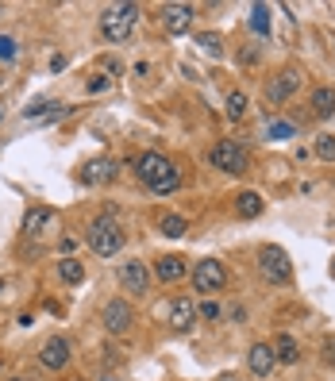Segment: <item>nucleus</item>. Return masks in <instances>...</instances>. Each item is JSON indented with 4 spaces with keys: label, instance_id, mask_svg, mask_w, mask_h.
I'll return each mask as SVG.
<instances>
[{
    "label": "nucleus",
    "instance_id": "nucleus-21",
    "mask_svg": "<svg viewBox=\"0 0 335 381\" xmlns=\"http://www.w3.org/2000/svg\"><path fill=\"white\" fill-rule=\"evenodd\" d=\"M58 277L66 285H81V281H85V266H81L78 258H62V262H58Z\"/></svg>",
    "mask_w": 335,
    "mask_h": 381
},
{
    "label": "nucleus",
    "instance_id": "nucleus-16",
    "mask_svg": "<svg viewBox=\"0 0 335 381\" xmlns=\"http://www.w3.org/2000/svg\"><path fill=\"white\" fill-rule=\"evenodd\" d=\"M308 108H312V116H316V119L335 116V89H332V85H316V89H312V97H308Z\"/></svg>",
    "mask_w": 335,
    "mask_h": 381
},
{
    "label": "nucleus",
    "instance_id": "nucleus-11",
    "mask_svg": "<svg viewBox=\"0 0 335 381\" xmlns=\"http://www.w3.org/2000/svg\"><path fill=\"white\" fill-rule=\"evenodd\" d=\"M166 323L174 332H189V327L197 323V304L189 301V297H174L166 308Z\"/></svg>",
    "mask_w": 335,
    "mask_h": 381
},
{
    "label": "nucleus",
    "instance_id": "nucleus-23",
    "mask_svg": "<svg viewBox=\"0 0 335 381\" xmlns=\"http://www.w3.org/2000/svg\"><path fill=\"white\" fill-rule=\"evenodd\" d=\"M246 108H251V104H246V93L231 89V93H227V119H235V124H239V119L246 116Z\"/></svg>",
    "mask_w": 335,
    "mask_h": 381
},
{
    "label": "nucleus",
    "instance_id": "nucleus-19",
    "mask_svg": "<svg viewBox=\"0 0 335 381\" xmlns=\"http://www.w3.org/2000/svg\"><path fill=\"white\" fill-rule=\"evenodd\" d=\"M154 277L158 281H178V277H185V258L181 254H166V258H158L154 262Z\"/></svg>",
    "mask_w": 335,
    "mask_h": 381
},
{
    "label": "nucleus",
    "instance_id": "nucleus-13",
    "mask_svg": "<svg viewBox=\"0 0 335 381\" xmlns=\"http://www.w3.org/2000/svg\"><path fill=\"white\" fill-rule=\"evenodd\" d=\"M193 16H197L193 4H166V8H162V27H166L170 35H185Z\"/></svg>",
    "mask_w": 335,
    "mask_h": 381
},
{
    "label": "nucleus",
    "instance_id": "nucleus-2",
    "mask_svg": "<svg viewBox=\"0 0 335 381\" xmlns=\"http://www.w3.org/2000/svg\"><path fill=\"white\" fill-rule=\"evenodd\" d=\"M85 243H89V251L97 254V258H112V254L124 251V224H119L112 212L97 216L89 224V235H85Z\"/></svg>",
    "mask_w": 335,
    "mask_h": 381
},
{
    "label": "nucleus",
    "instance_id": "nucleus-28",
    "mask_svg": "<svg viewBox=\"0 0 335 381\" xmlns=\"http://www.w3.org/2000/svg\"><path fill=\"white\" fill-rule=\"evenodd\" d=\"M197 316H205V320H212V323H216L220 316H224V308H220V301H212V297H208V301L197 308Z\"/></svg>",
    "mask_w": 335,
    "mask_h": 381
},
{
    "label": "nucleus",
    "instance_id": "nucleus-4",
    "mask_svg": "<svg viewBox=\"0 0 335 381\" xmlns=\"http://www.w3.org/2000/svg\"><path fill=\"white\" fill-rule=\"evenodd\" d=\"M258 274L266 277L270 285H289L293 281V262H289V251L277 243H266L258 251Z\"/></svg>",
    "mask_w": 335,
    "mask_h": 381
},
{
    "label": "nucleus",
    "instance_id": "nucleus-20",
    "mask_svg": "<svg viewBox=\"0 0 335 381\" xmlns=\"http://www.w3.org/2000/svg\"><path fill=\"white\" fill-rule=\"evenodd\" d=\"M262 208H266V205H262V196H258L255 189H246V193L235 196V212L243 216V220H255V216H262Z\"/></svg>",
    "mask_w": 335,
    "mask_h": 381
},
{
    "label": "nucleus",
    "instance_id": "nucleus-18",
    "mask_svg": "<svg viewBox=\"0 0 335 381\" xmlns=\"http://www.w3.org/2000/svg\"><path fill=\"white\" fill-rule=\"evenodd\" d=\"M270 347H274V358L281 362V366H297V362H301V343L293 339V335H277L274 343H270Z\"/></svg>",
    "mask_w": 335,
    "mask_h": 381
},
{
    "label": "nucleus",
    "instance_id": "nucleus-30",
    "mask_svg": "<svg viewBox=\"0 0 335 381\" xmlns=\"http://www.w3.org/2000/svg\"><path fill=\"white\" fill-rule=\"evenodd\" d=\"M108 85H112V81H108V78H100V73H97V78H89V81H85V89H89V93H104Z\"/></svg>",
    "mask_w": 335,
    "mask_h": 381
},
{
    "label": "nucleus",
    "instance_id": "nucleus-33",
    "mask_svg": "<svg viewBox=\"0 0 335 381\" xmlns=\"http://www.w3.org/2000/svg\"><path fill=\"white\" fill-rule=\"evenodd\" d=\"M332 277H335V262H332Z\"/></svg>",
    "mask_w": 335,
    "mask_h": 381
},
{
    "label": "nucleus",
    "instance_id": "nucleus-1",
    "mask_svg": "<svg viewBox=\"0 0 335 381\" xmlns=\"http://www.w3.org/2000/svg\"><path fill=\"white\" fill-rule=\"evenodd\" d=\"M135 174H139V181H143L154 196H166V193H178V189H181V170L174 166L162 150H147V154H139L135 158Z\"/></svg>",
    "mask_w": 335,
    "mask_h": 381
},
{
    "label": "nucleus",
    "instance_id": "nucleus-25",
    "mask_svg": "<svg viewBox=\"0 0 335 381\" xmlns=\"http://www.w3.org/2000/svg\"><path fill=\"white\" fill-rule=\"evenodd\" d=\"M197 47L205 50V54H212V58H220V54H224V43H220V35H212V31H200Z\"/></svg>",
    "mask_w": 335,
    "mask_h": 381
},
{
    "label": "nucleus",
    "instance_id": "nucleus-15",
    "mask_svg": "<svg viewBox=\"0 0 335 381\" xmlns=\"http://www.w3.org/2000/svg\"><path fill=\"white\" fill-rule=\"evenodd\" d=\"M66 112H69V104H62V100H39V104L23 108V119L27 124H50V119L66 116Z\"/></svg>",
    "mask_w": 335,
    "mask_h": 381
},
{
    "label": "nucleus",
    "instance_id": "nucleus-12",
    "mask_svg": "<svg viewBox=\"0 0 335 381\" xmlns=\"http://www.w3.org/2000/svg\"><path fill=\"white\" fill-rule=\"evenodd\" d=\"M116 177H119L116 158H97V162H89V166L81 170V181H85V185H112Z\"/></svg>",
    "mask_w": 335,
    "mask_h": 381
},
{
    "label": "nucleus",
    "instance_id": "nucleus-27",
    "mask_svg": "<svg viewBox=\"0 0 335 381\" xmlns=\"http://www.w3.org/2000/svg\"><path fill=\"white\" fill-rule=\"evenodd\" d=\"M316 154L324 158V162H335V135H320V139H316Z\"/></svg>",
    "mask_w": 335,
    "mask_h": 381
},
{
    "label": "nucleus",
    "instance_id": "nucleus-29",
    "mask_svg": "<svg viewBox=\"0 0 335 381\" xmlns=\"http://www.w3.org/2000/svg\"><path fill=\"white\" fill-rule=\"evenodd\" d=\"M320 354H324V366H332V370H335V335H324V343H320Z\"/></svg>",
    "mask_w": 335,
    "mask_h": 381
},
{
    "label": "nucleus",
    "instance_id": "nucleus-24",
    "mask_svg": "<svg viewBox=\"0 0 335 381\" xmlns=\"http://www.w3.org/2000/svg\"><path fill=\"white\" fill-rule=\"evenodd\" d=\"M251 27L258 35H270V8L266 4H251Z\"/></svg>",
    "mask_w": 335,
    "mask_h": 381
},
{
    "label": "nucleus",
    "instance_id": "nucleus-6",
    "mask_svg": "<svg viewBox=\"0 0 335 381\" xmlns=\"http://www.w3.org/2000/svg\"><path fill=\"white\" fill-rule=\"evenodd\" d=\"M224 285H227L224 262H220V258H200L197 270H193V289H197V293H205V297H216Z\"/></svg>",
    "mask_w": 335,
    "mask_h": 381
},
{
    "label": "nucleus",
    "instance_id": "nucleus-31",
    "mask_svg": "<svg viewBox=\"0 0 335 381\" xmlns=\"http://www.w3.org/2000/svg\"><path fill=\"white\" fill-rule=\"evenodd\" d=\"M270 135H281V139H286V135H293V127H289V124H270Z\"/></svg>",
    "mask_w": 335,
    "mask_h": 381
},
{
    "label": "nucleus",
    "instance_id": "nucleus-36",
    "mask_svg": "<svg viewBox=\"0 0 335 381\" xmlns=\"http://www.w3.org/2000/svg\"><path fill=\"white\" fill-rule=\"evenodd\" d=\"M0 81H4V78H0Z\"/></svg>",
    "mask_w": 335,
    "mask_h": 381
},
{
    "label": "nucleus",
    "instance_id": "nucleus-34",
    "mask_svg": "<svg viewBox=\"0 0 335 381\" xmlns=\"http://www.w3.org/2000/svg\"><path fill=\"white\" fill-rule=\"evenodd\" d=\"M0 119H4V108H0Z\"/></svg>",
    "mask_w": 335,
    "mask_h": 381
},
{
    "label": "nucleus",
    "instance_id": "nucleus-14",
    "mask_svg": "<svg viewBox=\"0 0 335 381\" xmlns=\"http://www.w3.org/2000/svg\"><path fill=\"white\" fill-rule=\"evenodd\" d=\"M246 366H251V373H255V378H270V373H274V366H277L274 347H270V343H255V347L246 351Z\"/></svg>",
    "mask_w": 335,
    "mask_h": 381
},
{
    "label": "nucleus",
    "instance_id": "nucleus-9",
    "mask_svg": "<svg viewBox=\"0 0 335 381\" xmlns=\"http://www.w3.org/2000/svg\"><path fill=\"white\" fill-rule=\"evenodd\" d=\"M119 285H124V293L143 297V293L150 289V270H147V262H139V258H128V262L119 266Z\"/></svg>",
    "mask_w": 335,
    "mask_h": 381
},
{
    "label": "nucleus",
    "instance_id": "nucleus-10",
    "mask_svg": "<svg viewBox=\"0 0 335 381\" xmlns=\"http://www.w3.org/2000/svg\"><path fill=\"white\" fill-rule=\"evenodd\" d=\"M297 89H301V69H297V66H286V69H281V73H277V78L266 85V100H270V104H286Z\"/></svg>",
    "mask_w": 335,
    "mask_h": 381
},
{
    "label": "nucleus",
    "instance_id": "nucleus-3",
    "mask_svg": "<svg viewBox=\"0 0 335 381\" xmlns=\"http://www.w3.org/2000/svg\"><path fill=\"white\" fill-rule=\"evenodd\" d=\"M135 23H139V4H112L100 16V35L108 43H124V39H131Z\"/></svg>",
    "mask_w": 335,
    "mask_h": 381
},
{
    "label": "nucleus",
    "instance_id": "nucleus-35",
    "mask_svg": "<svg viewBox=\"0 0 335 381\" xmlns=\"http://www.w3.org/2000/svg\"><path fill=\"white\" fill-rule=\"evenodd\" d=\"M0 293H4V281H0Z\"/></svg>",
    "mask_w": 335,
    "mask_h": 381
},
{
    "label": "nucleus",
    "instance_id": "nucleus-7",
    "mask_svg": "<svg viewBox=\"0 0 335 381\" xmlns=\"http://www.w3.org/2000/svg\"><path fill=\"white\" fill-rule=\"evenodd\" d=\"M100 323H104V332H108V335H124V332H131V323H135V308H131L124 297H116V301L104 304Z\"/></svg>",
    "mask_w": 335,
    "mask_h": 381
},
{
    "label": "nucleus",
    "instance_id": "nucleus-17",
    "mask_svg": "<svg viewBox=\"0 0 335 381\" xmlns=\"http://www.w3.org/2000/svg\"><path fill=\"white\" fill-rule=\"evenodd\" d=\"M54 220H58L54 208H31V212L23 216V231L27 235H47L50 227H54Z\"/></svg>",
    "mask_w": 335,
    "mask_h": 381
},
{
    "label": "nucleus",
    "instance_id": "nucleus-32",
    "mask_svg": "<svg viewBox=\"0 0 335 381\" xmlns=\"http://www.w3.org/2000/svg\"><path fill=\"white\" fill-rule=\"evenodd\" d=\"M12 381H31V378H12Z\"/></svg>",
    "mask_w": 335,
    "mask_h": 381
},
{
    "label": "nucleus",
    "instance_id": "nucleus-5",
    "mask_svg": "<svg viewBox=\"0 0 335 381\" xmlns=\"http://www.w3.org/2000/svg\"><path fill=\"white\" fill-rule=\"evenodd\" d=\"M208 162L216 170H224V174H231V177H243L246 170H251V158H246V150L239 147L235 139H220L216 147L208 150Z\"/></svg>",
    "mask_w": 335,
    "mask_h": 381
},
{
    "label": "nucleus",
    "instance_id": "nucleus-8",
    "mask_svg": "<svg viewBox=\"0 0 335 381\" xmlns=\"http://www.w3.org/2000/svg\"><path fill=\"white\" fill-rule=\"evenodd\" d=\"M69 358H73V347H69V339H62V335H50V339L39 347V366L43 370H66Z\"/></svg>",
    "mask_w": 335,
    "mask_h": 381
},
{
    "label": "nucleus",
    "instance_id": "nucleus-22",
    "mask_svg": "<svg viewBox=\"0 0 335 381\" xmlns=\"http://www.w3.org/2000/svg\"><path fill=\"white\" fill-rule=\"evenodd\" d=\"M158 231L166 235V239H181V235L189 231V224H185V216L170 212V216H162V224H158Z\"/></svg>",
    "mask_w": 335,
    "mask_h": 381
},
{
    "label": "nucleus",
    "instance_id": "nucleus-26",
    "mask_svg": "<svg viewBox=\"0 0 335 381\" xmlns=\"http://www.w3.org/2000/svg\"><path fill=\"white\" fill-rule=\"evenodd\" d=\"M20 58V43L12 35H0V62H16Z\"/></svg>",
    "mask_w": 335,
    "mask_h": 381
}]
</instances>
